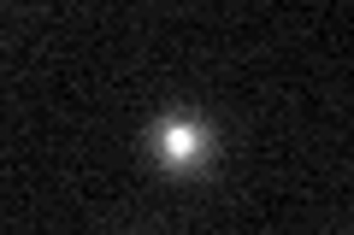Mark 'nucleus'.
Masks as SVG:
<instances>
[{"label": "nucleus", "instance_id": "f257e3e1", "mask_svg": "<svg viewBox=\"0 0 354 235\" xmlns=\"http://www.w3.org/2000/svg\"><path fill=\"white\" fill-rule=\"evenodd\" d=\"M142 141L165 171H207L218 153V130L207 118H195V112H160Z\"/></svg>", "mask_w": 354, "mask_h": 235}]
</instances>
